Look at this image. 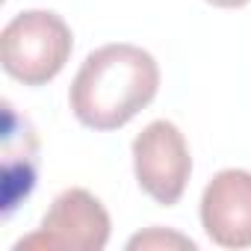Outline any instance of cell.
<instances>
[{
	"mask_svg": "<svg viewBox=\"0 0 251 251\" xmlns=\"http://www.w3.org/2000/svg\"><path fill=\"white\" fill-rule=\"evenodd\" d=\"M109 213L89 189H65L53 198L42 219V227L24 236L15 248L45 251H100L109 242Z\"/></svg>",
	"mask_w": 251,
	"mask_h": 251,
	"instance_id": "3957f363",
	"label": "cell"
},
{
	"mask_svg": "<svg viewBox=\"0 0 251 251\" xmlns=\"http://www.w3.org/2000/svg\"><path fill=\"white\" fill-rule=\"evenodd\" d=\"M213 6H222V9H236V6H245L248 0H207Z\"/></svg>",
	"mask_w": 251,
	"mask_h": 251,
	"instance_id": "52a82bcc",
	"label": "cell"
},
{
	"mask_svg": "<svg viewBox=\"0 0 251 251\" xmlns=\"http://www.w3.org/2000/svg\"><path fill=\"white\" fill-rule=\"evenodd\" d=\"M163 245H177V248H195V242L189 239V236H180V233H163L160 227H151V230H145V233H139V236H133L130 242H127V248H163Z\"/></svg>",
	"mask_w": 251,
	"mask_h": 251,
	"instance_id": "8992f818",
	"label": "cell"
},
{
	"mask_svg": "<svg viewBox=\"0 0 251 251\" xmlns=\"http://www.w3.org/2000/svg\"><path fill=\"white\" fill-rule=\"evenodd\" d=\"M71 48V27L48 9H27L15 15L0 33L3 68L24 86H42L53 80L65 68Z\"/></svg>",
	"mask_w": 251,
	"mask_h": 251,
	"instance_id": "7a4b0ae2",
	"label": "cell"
},
{
	"mask_svg": "<svg viewBox=\"0 0 251 251\" xmlns=\"http://www.w3.org/2000/svg\"><path fill=\"white\" fill-rule=\"evenodd\" d=\"M157 59L136 45L115 42L86 56L68 100L80 124L92 130H118L157 98Z\"/></svg>",
	"mask_w": 251,
	"mask_h": 251,
	"instance_id": "6da1fadb",
	"label": "cell"
},
{
	"mask_svg": "<svg viewBox=\"0 0 251 251\" xmlns=\"http://www.w3.org/2000/svg\"><path fill=\"white\" fill-rule=\"evenodd\" d=\"M133 172L139 186L163 207H172L183 198L192 157L177 124L157 118L133 139Z\"/></svg>",
	"mask_w": 251,
	"mask_h": 251,
	"instance_id": "277c9868",
	"label": "cell"
},
{
	"mask_svg": "<svg viewBox=\"0 0 251 251\" xmlns=\"http://www.w3.org/2000/svg\"><path fill=\"white\" fill-rule=\"evenodd\" d=\"M201 225L222 248H251V172L213 175L201 195Z\"/></svg>",
	"mask_w": 251,
	"mask_h": 251,
	"instance_id": "5b68a950",
	"label": "cell"
}]
</instances>
